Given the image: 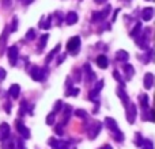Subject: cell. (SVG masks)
I'll list each match as a JSON object with an SVG mask.
<instances>
[{
  "label": "cell",
  "instance_id": "1",
  "mask_svg": "<svg viewBox=\"0 0 155 149\" xmlns=\"http://www.w3.org/2000/svg\"><path fill=\"white\" fill-rule=\"evenodd\" d=\"M105 122H106V126L110 129V132H112L113 138H114L117 142H121V141H123V140H124V134H123V132L118 129V126H117V123H116V121L113 119V118L107 117L106 119H105Z\"/></svg>",
  "mask_w": 155,
  "mask_h": 149
},
{
  "label": "cell",
  "instance_id": "2",
  "mask_svg": "<svg viewBox=\"0 0 155 149\" xmlns=\"http://www.w3.org/2000/svg\"><path fill=\"white\" fill-rule=\"evenodd\" d=\"M49 145L54 149H76L75 145L70 144L68 141H61V140H56V138H49Z\"/></svg>",
  "mask_w": 155,
  "mask_h": 149
},
{
  "label": "cell",
  "instance_id": "3",
  "mask_svg": "<svg viewBox=\"0 0 155 149\" xmlns=\"http://www.w3.org/2000/svg\"><path fill=\"white\" fill-rule=\"evenodd\" d=\"M102 129V123L98 122V121H94V122L90 123V126L87 128V136L90 140H94L97 138V136L99 134V132H101Z\"/></svg>",
  "mask_w": 155,
  "mask_h": 149
},
{
  "label": "cell",
  "instance_id": "4",
  "mask_svg": "<svg viewBox=\"0 0 155 149\" xmlns=\"http://www.w3.org/2000/svg\"><path fill=\"white\" fill-rule=\"evenodd\" d=\"M79 48H80V38L79 37H72L67 42V52L74 54V56L79 52Z\"/></svg>",
  "mask_w": 155,
  "mask_h": 149
},
{
  "label": "cell",
  "instance_id": "5",
  "mask_svg": "<svg viewBox=\"0 0 155 149\" xmlns=\"http://www.w3.org/2000/svg\"><path fill=\"white\" fill-rule=\"evenodd\" d=\"M45 73H46L45 69L38 68V67H34L31 69V72H30V74H31V79L34 80V81H42L44 77H45Z\"/></svg>",
  "mask_w": 155,
  "mask_h": 149
},
{
  "label": "cell",
  "instance_id": "6",
  "mask_svg": "<svg viewBox=\"0 0 155 149\" xmlns=\"http://www.w3.org/2000/svg\"><path fill=\"white\" fill-rule=\"evenodd\" d=\"M136 119V106L134 103H129L127 106V121L129 123H134Z\"/></svg>",
  "mask_w": 155,
  "mask_h": 149
},
{
  "label": "cell",
  "instance_id": "7",
  "mask_svg": "<svg viewBox=\"0 0 155 149\" xmlns=\"http://www.w3.org/2000/svg\"><path fill=\"white\" fill-rule=\"evenodd\" d=\"M110 12V5H106L104 11H95L93 12V22H98V21H104Z\"/></svg>",
  "mask_w": 155,
  "mask_h": 149
},
{
  "label": "cell",
  "instance_id": "8",
  "mask_svg": "<svg viewBox=\"0 0 155 149\" xmlns=\"http://www.w3.org/2000/svg\"><path fill=\"white\" fill-rule=\"evenodd\" d=\"M18 56H19V50L16 46H11L8 49V60H10V65H15L18 61Z\"/></svg>",
  "mask_w": 155,
  "mask_h": 149
},
{
  "label": "cell",
  "instance_id": "9",
  "mask_svg": "<svg viewBox=\"0 0 155 149\" xmlns=\"http://www.w3.org/2000/svg\"><path fill=\"white\" fill-rule=\"evenodd\" d=\"M16 130L19 132V133H21V136L23 137V138H30V130L29 129L26 128V126H25V123H22V121L21 119H18L16 121Z\"/></svg>",
  "mask_w": 155,
  "mask_h": 149
},
{
  "label": "cell",
  "instance_id": "10",
  "mask_svg": "<svg viewBox=\"0 0 155 149\" xmlns=\"http://www.w3.org/2000/svg\"><path fill=\"white\" fill-rule=\"evenodd\" d=\"M8 137H10V126L8 123L3 122L0 125V141H5Z\"/></svg>",
  "mask_w": 155,
  "mask_h": 149
},
{
  "label": "cell",
  "instance_id": "11",
  "mask_svg": "<svg viewBox=\"0 0 155 149\" xmlns=\"http://www.w3.org/2000/svg\"><path fill=\"white\" fill-rule=\"evenodd\" d=\"M7 38H8V30L5 29L4 33L0 35V57L3 56V53H4V50H5V43H7Z\"/></svg>",
  "mask_w": 155,
  "mask_h": 149
},
{
  "label": "cell",
  "instance_id": "12",
  "mask_svg": "<svg viewBox=\"0 0 155 149\" xmlns=\"http://www.w3.org/2000/svg\"><path fill=\"white\" fill-rule=\"evenodd\" d=\"M97 65H98L101 69H106L109 67V61H107V57L101 54V56L97 57Z\"/></svg>",
  "mask_w": 155,
  "mask_h": 149
},
{
  "label": "cell",
  "instance_id": "13",
  "mask_svg": "<svg viewBox=\"0 0 155 149\" xmlns=\"http://www.w3.org/2000/svg\"><path fill=\"white\" fill-rule=\"evenodd\" d=\"M153 16H154V8L153 7H147V8H144V10H143V12H142L143 21L148 22V21H151V19H153Z\"/></svg>",
  "mask_w": 155,
  "mask_h": 149
},
{
  "label": "cell",
  "instance_id": "14",
  "mask_svg": "<svg viewBox=\"0 0 155 149\" xmlns=\"http://www.w3.org/2000/svg\"><path fill=\"white\" fill-rule=\"evenodd\" d=\"M117 95H118V98L123 100L124 106H125V107L128 106V104H129V98H128V95H127V92H125V91H124L121 87L117 88Z\"/></svg>",
  "mask_w": 155,
  "mask_h": 149
},
{
  "label": "cell",
  "instance_id": "15",
  "mask_svg": "<svg viewBox=\"0 0 155 149\" xmlns=\"http://www.w3.org/2000/svg\"><path fill=\"white\" fill-rule=\"evenodd\" d=\"M144 88L146 90H150L153 88V84H154V74L153 73H146L144 76Z\"/></svg>",
  "mask_w": 155,
  "mask_h": 149
},
{
  "label": "cell",
  "instance_id": "16",
  "mask_svg": "<svg viewBox=\"0 0 155 149\" xmlns=\"http://www.w3.org/2000/svg\"><path fill=\"white\" fill-rule=\"evenodd\" d=\"M65 22H67V24H75L78 22V14L74 12V11H71V12L67 14V16H65Z\"/></svg>",
  "mask_w": 155,
  "mask_h": 149
},
{
  "label": "cell",
  "instance_id": "17",
  "mask_svg": "<svg viewBox=\"0 0 155 149\" xmlns=\"http://www.w3.org/2000/svg\"><path fill=\"white\" fill-rule=\"evenodd\" d=\"M51 22H52L51 16H42L40 23H38V26H40V29H49V27H51Z\"/></svg>",
  "mask_w": 155,
  "mask_h": 149
},
{
  "label": "cell",
  "instance_id": "18",
  "mask_svg": "<svg viewBox=\"0 0 155 149\" xmlns=\"http://www.w3.org/2000/svg\"><path fill=\"white\" fill-rule=\"evenodd\" d=\"M59 52H60V43H57V45H56V48H54L53 50H52L51 53H49L48 56H46V60H45V62H46V64H49V62H51L52 60L54 59V56H56V54L59 53Z\"/></svg>",
  "mask_w": 155,
  "mask_h": 149
},
{
  "label": "cell",
  "instance_id": "19",
  "mask_svg": "<svg viewBox=\"0 0 155 149\" xmlns=\"http://www.w3.org/2000/svg\"><path fill=\"white\" fill-rule=\"evenodd\" d=\"M19 92H21V87H19V84H12L10 87V95L12 96L14 99H16L19 96Z\"/></svg>",
  "mask_w": 155,
  "mask_h": 149
},
{
  "label": "cell",
  "instance_id": "20",
  "mask_svg": "<svg viewBox=\"0 0 155 149\" xmlns=\"http://www.w3.org/2000/svg\"><path fill=\"white\" fill-rule=\"evenodd\" d=\"M70 117H71V106H65V109H64V114H63L61 126H64L65 123L68 122V119H70Z\"/></svg>",
  "mask_w": 155,
  "mask_h": 149
},
{
  "label": "cell",
  "instance_id": "21",
  "mask_svg": "<svg viewBox=\"0 0 155 149\" xmlns=\"http://www.w3.org/2000/svg\"><path fill=\"white\" fill-rule=\"evenodd\" d=\"M116 59H117L118 61H127V60L129 59V54L127 53L125 50H118L117 53H116Z\"/></svg>",
  "mask_w": 155,
  "mask_h": 149
},
{
  "label": "cell",
  "instance_id": "22",
  "mask_svg": "<svg viewBox=\"0 0 155 149\" xmlns=\"http://www.w3.org/2000/svg\"><path fill=\"white\" fill-rule=\"evenodd\" d=\"M124 72H125V77H127V80H129L132 76H134V73H135L134 67H132V65H129V64H127L125 67H124Z\"/></svg>",
  "mask_w": 155,
  "mask_h": 149
},
{
  "label": "cell",
  "instance_id": "23",
  "mask_svg": "<svg viewBox=\"0 0 155 149\" xmlns=\"http://www.w3.org/2000/svg\"><path fill=\"white\" fill-rule=\"evenodd\" d=\"M48 38H49V35H48V34H44V35H41V38H40V42H38V48H40V50H42V49L45 48L46 42H48Z\"/></svg>",
  "mask_w": 155,
  "mask_h": 149
},
{
  "label": "cell",
  "instance_id": "24",
  "mask_svg": "<svg viewBox=\"0 0 155 149\" xmlns=\"http://www.w3.org/2000/svg\"><path fill=\"white\" fill-rule=\"evenodd\" d=\"M140 104H142L143 109H147L148 107V96L146 94H142L140 95Z\"/></svg>",
  "mask_w": 155,
  "mask_h": 149
},
{
  "label": "cell",
  "instance_id": "25",
  "mask_svg": "<svg viewBox=\"0 0 155 149\" xmlns=\"http://www.w3.org/2000/svg\"><path fill=\"white\" fill-rule=\"evenodd\" d=\"M12 144H14V149H26L23 145V141L21 138H15L12 141Z\"/></svg>",
  "mask_w": 155,
  "mask_h": 149
},
{
  "label": "cell",
  "instance_id": "26",
  "mask_svg": "<svg viewBox=\"0 0 155 149\" xmlns=\"http://www.w3.org/2000/svg\"><path fill=\"white\" fill-rule=\"evenodd\" d=\"M142 30V24L140 23H136V26H135V29L131 31V37L132 38H136L137 37V34H139V31Z\"/></svg>",
  "mask_w": 155,
  "mask_h": 149
},
{
  "label": "cell",
  "instance_id": "27",
  "mask_svg": "<svg viewBox=\"0 0 155 149\" xmlns=\"http://www.w3.org/2000/svg\"><path fill=\"white\" fill-rule=\"evenodd\" d=\"M98 94H99V91L94 88V90L91 91L90 94H88V96H90V99H91V100H94V102H98Z\"/></svg>",
  "mask_w": 155,
  "mask_h": 149
},
{
  "label": "cell",
  "instance_id": "28",
  "mask_svg": "<svg viewBox=\"0 0 155 149\" xmlns=\"http://www.w3.org/2000/svg\"><path fill=\"white\" fill-rule=\"evenodd\" d=\"M26 40H27V41H33V40H35V30H34V29H30L29 31H27V34H26Z\"/></svg>",
  "mask_w": 155,
  "mask_h": 149
},
{
  "label": "cell",
  "instance_id": "29",
  "mask_svg": "<svg viewBox=\"0 0 155 149\" xmlns=\"http://www.w3.org/2000/svg\"><path fill=\"white\" fill-rule=\"evenodd\" d=\"M135 144H136V147H143V145H144V140L142 138L140 133H136V140H135Z\"/></svg>",
  "mask_w": 155,
  "mask_h": 149
},
{
  "label": "cell",
  "instance_id": "30",
  "mask_svg": "<svg viewBox=\"0 0 155 149\" xmlns=\"http://www.w3.org/2000/svg\"><path fill=\"white\" fill-rule=\"evenodd\" d=\"M54 117H56V114L52 111L51 114L46 117V125H53V123H54Z\"/></svg>",
  "mask_w": 155,
  "mask_h": 149
},
{
  "label": "cell",
  "instance_id": "31",
  "mask_svg": "<svg viewBox=\"0 0 155 149\" xmlns=\"http://www.w3.org/2000/svg\"><path fill=\"white\" fill-rule=\"evenodd\" d=\"M79 88H72V90H68L67 92H65V95L67 96H78L79 95Z\"/></svg>",
  "mask_w": 155,
  "mask_h": 149
},
{
  "label": "cell",
  "instance_id": "32",
  "mask_svg": "<svg viewBox=\"0 0 155 149\" xmlns=\"http://www.w3.org/2000/svg\"><path fill=\"white\" fill-rule=\"evenodd\" d=\"M61 107H63V102H61V100H57V103L54 104V110H53L54 114H56V113H60Z\"/></svg>",
  "mask_w": 155,
  "mask_h": 149
},
{
  "label": "cell",
  "instance_id": "33",
  "mask_svg": "<svg viewBox=\"0 0 155 149\" xmlns=\"http://www.w3.org/2000/svg\"><path fill=\"white\" fill-rule=\"evenodd\" d=\"M75 115H76V117H80V118H86V117H87V113H86L84 110H76Z\"/></svg>",
  "mask_w": 155,
  "mask_h": 149
},
{
  "label": "cell",
  "instance_id": "34",
  "mask_svg": "<svg viewBox=\"0 0 155 149\" xmlns=\"http://www.w3.org/2000/svg\"><path fill=\"white\" fill-rule=\"evenodd\" d=\"M16 30H18V19L14 18L12 23H11V31H16Z\"/></svg>",
  "mask_w": 155,
  "mask_h": 149
},
{
  "label": "cell",
  "instance_id": "35",
  "mask_svg": "<svg viewBox=\"0 0 155 149\" xmlns=\"http://www.w3.org/2000/svg\"><path fill=\"white\" fill-rule=\"evenodd\" d=\"M2 149H14L12 141H7V142H4V144L2 145Z\"/></svg>",
  "mask_w": 155,
  "mask_h": 149
},
{
  "label": "cell",
  "instance_id": "36",
  "mask_svg": "<svg viewBox=\"0 0 155 149\" xmlns=\"http://www.w3.org/2000/svg\"><path fill=\"white\" fill-rule=\"evenodd\" d=\"M74 79L75 80H72V81H80V79H82V73H80V71H75V72H74Z\"/></svg>",
  "mask_w": 155,
  "mask_h": 149
},
{
  "label": "cell",
  "instance_id": "37",
  "mask_svg": "<svg viewBox=\"0 0 155 149\" xmlns=\"http://www.w3.org/2000/svg\"><path fill=\"white\" fill-rule=\"evenodd\" d=\"M5 74H7V72H5V69H3V68H0V81H3V80H4Z\"/></svg>",
  "mask_w": 155,
  "mask_h": 149
},
{
  "label": "cell",
  "instance_id": "38",
  "mask_svg": "<svg viewBox=\"0 0 155 149\" xmlns=\"http://www.w3.org/2000/svg\"><path fill=\"white\" fill-rule=\"evenodd\" d=\"M144 144H146V145H143V147H144V149H153V145H151L150 141H144Z\"/></svg>",
  "mask_w": 155,
  "mask_h": 149
},
{
  "label": "cell",
  "instance_id": "39",
  "mask_svg": "<svg viewBox=\"0 0 155 149\" xmlns=\"http://www.w3.org/2000/svg\"><path fill=\"white\" fill-rule=\"evenodd\" d=\"M113 74H114V77H116V80H117V81H121V80H123V79L120 77V74H118L117 71H114V73H113Z\"/></svg>",
  "mask_w": 155,
  "mask_h": 149
},
{
  "label": "cell",
  "instance_id": "40",
  "mask_svg": "<svg viewBox=\"0 0 155 149\" xmlns=\"http://www.w3.org/2000/svg\"><path fill=\"white\" fill-rule=\"evenodd\" d=\"M56 133L59 134V136H61V134H63V129H61V126H59V128H56Z\"/></svg>",
  "mask_w": 155,
  "mask_h": 149
},
{
  "label": "cell",
  "instance_id": "41",
  "mask_svg": "<svg viewBox=\"0 0 155 149\" xmlns=\"http://www.w3.org/2000/svg\"><path fill=\"white\" fill-rule=\"evenodd\" d=\"M33 2H34V0H22V3H23L25 5H29V4H31Z\"/></svg>",
  "mask_w": 155,
  "mask_h": 149
},
{
  "label": "cell",
  "instance_id": "42",
  "mask_svg": "<svg viewBox=\"0 0 155 149\" xmlns=\"http://www.w3.org/2000/svg\"><path fill=\"white\" fill-rule=\"evenodd\" d=\"M64 59H65V54H61V56H60V60H59V62H57V64H61V62L64 61Z\"/></svg>",
  "mask_w": 155,
  "mask_h": 149
},
{
  "label": "cell",
  "instance_id": "43",
  "mask_svg": "<svg viewBox=\"0 0 155 149\" xmlns=\"http://www.w3.org/2000/svg\"><path fill=\"white\" fill-rule=\"evenodd\" d=\"M101 149H113V148L110 147V145H104V147H102Z\"/></svg>",
  "mask_w": 155,
  "mask_h": 149
},
{
  "label": "cell",
  "instance_id": "44",
  "mask_svg": "<svg viewBox=\"0 0 155 149\" xmlns=\"http://www.w3.org/2000/svg\"><path fill=\"white\" fill-rule=\"evenodd\" d=\"M94 2H95V3H98V4H102V3H105V2H106V0H94Z\"/></svg>",
  "mask_w": 155,
  "mask_h": 149
},
{
  "label": "cell",
  "instance_id": "45",
  "mask_svg": "<svg viewBox=\"0 0 155 149\" xmlns=\"http://www.w3.org/2000/svg\"><path fill=\"white\" fill-rule=\"evenodd\" d=\"M147 2H153V0H147Z\"/></svg>",
  "mask_w": 155,
  "mask_h": 149
}]
</instances>
